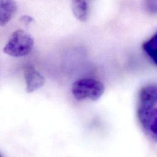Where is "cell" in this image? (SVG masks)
<instances>
[{"label":"cell","instance_id":"5b68a950","mask_svg":"<svg viewBox=\"0 0 157 157\" xmlns=\"http://www.w3.org/2000/svg\"><path fill=\"white\" fill-rule=\"evenodd\" d=\"M157 104V85L150 84L141 88L139 93L138 107H152Z\"/></svg>","mask_w":157,"mask_h":157},{"label":"cell","instance_id":"6da1fadb","mask_svg":"<svg viewBox=\"0 0 157 157\" xmlns=\"http://www.w3.org/2000/svg\"><path fill=\"white\" fill-rule=\"evenodd\" d=\"M34 46V39L25 31L18 29L11 34L3 48L5 53L13 57H21L28 55Z\"/></svg>","mask_w":157,"mask_h":157},{"label":"cell","instance_id":"ba28073f","mask_svg":"<svg viewBox=\"0 0 157 157\" xmlns=\"http://www.w3.org/2000/svg\"><path fill=\"white\" fill-rule=\"evenodd\" d=\"M142 48L153 63L157 66V31L143 43Z\"/></svg>","mask_w":157,"mask_h":157},{"label":"cell","instance_id":"8992f818","mask_svg":"<svg viewBox=\"0 0 157 157\" xmlns=\"http://www.w3.org/2000/svg\"><path fill=\"white\" fill-rule=\"evenodd\" d=\"M17 11L15 0H0V26L6 25Z\"/></svg>","mask_w":157,"mask_h":157},{"label":"cell","instance_id":"7a4b0ae2","mask_svg":"<svg viewBox=\"0 0 157 157\" xmlns=\"http://www.w3.org/2000/svg\"><path fill=\"white\" fill-rule=\"evenodd\" d=\"M102 83L93 78H81L75 81L72 86V93L77 100L96 101L104 93Z\"/></svg>","mask_w":157,"mask_h":157},{"label":"cell","instance_id":"52a82bcc","mask_svg":"<svg viewBox=\"0 0 157 157\" xmlns=\"http://www.w3.org/2000/svg\"><path fill=\"white\" fill-rule=\"evenodd\" d=\"M72 13L80 21H86L90 10V5L93 0H70Z\"/></svg>","mask_w":157,"mask_h":157},{"label":"cell","instance_id":"8fae6325","mask_svg":"<svg viewBox=\"0 0 157 157\" xmlns=\"http://www.w3.org/2000/svg\"><path fill=\"white\" fill-rule=\"evenodd\" d=\"M0 157H2V155H1V153H0Z\"/></svg>","mask_w":157,"mask_h":157},{"label":"cell","instance_id":"277c9868","mask_svg":"<svg viewBox=\"0 0 157 157\" xmlns=\"http://www.w3.org/2000/svg\"><path fill=\"white\" fill-rule=\"evenodd\" d=\"M25 78L26 83V91L29 93L40 89L45 84V79L43 75L31 66L26 67Z\"/></svg>","mask_w":157,"mask_h":157},{"label":"cell","instance_id":"9c48e42d","mask_svg":"<svg viewBox=\"0 0 157 157\" xmlns=\"http://www.w3.org/2000/svg\"><path fill=\"white\" fill-rule=\"evenodd\" d=\"M144 7L150 14L157 13V0H145Z\"/></svg>","mask_w":157,"mask_h":157},{"label":"cell","instance_id":"3957f363","mask_svg":"<svg viewBox=\"0 0 157 157\" xmlns=\"http://www.w3.org/2000/svg\"><path fill=\"white\" fill-rule=\"evenodd\" d=\"M137 117L144 134L157 142V107H138Z\"/></svg>","mask_w":157,"mask_h":157},{"label":"cell","instance_id":"30bf717a","mask_svg":"<svg viewBox=\"0 0 157 157\" xmlns=\"http://www.w3.org/2000/svg\"><path fill=\"white\" fill-rule=\"evenodd\" d=\"M21 20L22 21H23V23H29L33 21V18L31 17H29L28 15L23 16Z\"/></svg>","mask_w":157,"mask_h":157}]
</instances>
